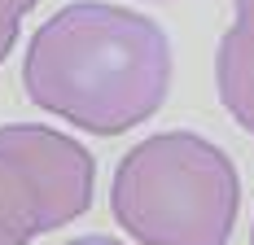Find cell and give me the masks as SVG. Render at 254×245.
I'll use <instances>...</instances> for the list:
<instances>
[{"instance_id":"9c48e42d","label":"cell","mask_w":254,"mask_h":245,"mask_svg":"<svg viewBox=\"0 0 254 245\" xmlns=\"http://www.w3.org/2000/svg\"><path fill=\"white\" fill-rule=\"evenodd\" d=\"M250 245H254V228H250Z\"/></svg>"},{"instance_id":"8992f818","label":"cell","mask_w":254,"mask_h":245,"mask_svg":"<svg viewBox=\"0 0 254 245\" xmlns=\"http://www.w3.org/2000/svg\"><path fill=\"white\" fill-rule=\"evenodd\" d=\"M40 0H0V61L13 53V44H18V26H22V18L35 9Z\"/></svg>"},{"instance_id":"5b68a950","label":"cell","mask_w":254,"mask_h":245,"mask_svg":"<svg viewBox=\"0 0 254 245\" xmlns=\"http://www.w3.org/2000/svg\"><path fill=\"white\" fill-rule=\"evenodd\" d=\"M40 237V206L22 171L0 153V245H31Z\"/></svg>"},{"instance_id":"7a4b0ae2","label":"cell","mask_w":254,"mask_h":245,"mask_svg":"<svg viewBox=\"0 0 254 245\" xmlns=\"http://www.w3.org/2000/svg\"><path fill=\"white\" fill-rule=\"evenodd\" d=\"M110 210L140 245H228L241 210V175L215 140L162 131L123 153Z\"/></svg>"},{"instance_id":"3957f363","label":"cell","mask_w":254,"mask_h":245,"mask_svg":"<svg viewBox=\"0 0 254 245\" xmlns=\"http://www.w3.org/2000/svg\"><path fill=\"white\" fill-rule=\"evenodd\" d=\"M0 153L22 171V180L40 206V232L66 228L92 206L97 162L75 136H62L35 122H4L0 127Z\"/></svg>"},{"instance_id":"277c9868","label":"cell","mask_w":254,"mask_h":245,"mask_svg":"<svg viewBox=\"0 0 254 245\" xmlns=\"http://www.w3.org/2000/svg\"><path fill=\"white\" fill-rule=\"evenodd\" d=\"M215 83H219V101L232 114V122L254 136V40H246L237 26H228L219 40Z\"/></svg>"},{"instance_id":"6da1fadb","label":"cell","mask_w":254,"mask_h":245,"mask_svg":"<svg viewBox=\"0 0 254 245\" xmlns=\"http://www.w3.org/2000/svg\"><path fill=\"white\" fill-rule=\"evenodd\" d=\"M22 88L40 110L92 136H123L162 110L171 92V44L145 13L75 0L31 35Z\"/></svg>"},{"instance_id":"ba28073f","label":"cell","mask_w":254,"mask_h":245,"mask_svg":"<svg viewBox=\"0 0 254 245\" xmlns=\"http://www.w3.org/2000/svg\"><path fill=\"white\" fill-rule=\"evenodd\" d=\"M66 245H123V241H114V237H75Z\"/></svg>"},{"instance_id":"52a82bcc","label":"cell","mask_w":254,"mask_h":245,"mask_svg":"<svg viewBox=\"0 0 254 245\" xmlns=\"http://www.w3.org/2000/svg\"><path fill=\"white\" fill-rule=\"evenodd\" d=\"M237 31L246 35V40H254V0H237Z\"/></svg>"}]
</instances>
